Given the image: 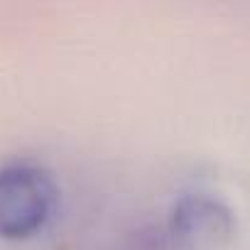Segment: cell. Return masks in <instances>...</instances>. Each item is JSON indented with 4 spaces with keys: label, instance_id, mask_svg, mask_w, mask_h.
Segmentation results:
<instances>
[{
    "label": "cell",
    "instance_id": "obj_1",
    "mask_svg": "<svg viewBox=\"0 0 250 250\" xmlns=\"http://www.w3.org/2000/svg\"><path fill=\"white\" fill-rule=\"evenodd\" d=\"M59 189L52 174L32 162L0 167V238L25 240L37 235L54 216Z\"/></svg>",
    "mask_w": 250,
    "mask_h": 250
},
{
    "label": "cell",
    "instance_id": "obj_2",
    "mask_svg": "<svg viewBox=\"0 0 250 250\" xmlns=\"http://www.w3.org/2000/svg\"><path fill=\"white\" fill-rule=\"evenodd\" d=\"M172 233L194 248L221 245L233 233V216L221 201L204 194H191L174 206Z\"/></svg>",
    "mask_w": 250,
    "mask_h": 250
}]
</instances>
